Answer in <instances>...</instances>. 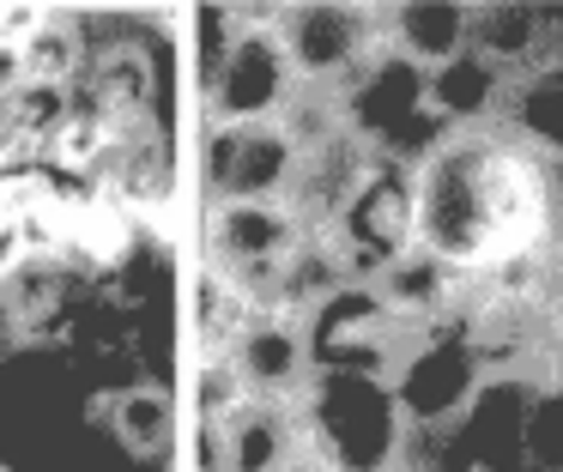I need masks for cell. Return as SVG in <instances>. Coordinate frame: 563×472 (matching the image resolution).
<instances>
[{"mask_svg": "<svg viewBox=\"0 0 563 472\" xmlns=\"http://www.w3.org/2000/svg\"><path fill=\"white\" fill-rule=\"evenodd\" d=\"M503 121L521 133L533 152H545L551 164H563V61H539L509 85Z\"/></svg>", "mask_w": 563, "mask_h": 472, "instance_id": "14", "label": "cell"}, {"mask_svg": "<svg viewBox=\"0 0 563 472\" xmlns=\"http://www.w3.org/2000/svg\"><path fill=\"white\" fill-rule=\"evenodd\" d=\"M200 448H207V472H285L303 454L297 406L243 394L236 406L200 424Z\"/></svg>", "mask_w": 563, "mask_h": 472, "instance_id": "9", "label": "cell"}, {"mask_svg": "<svg viewBox=\"0 0 563 472\" xmlns=\"http://www.w3.org/2000/svg\"><path fill=\"white\" fill-rule=\"evenodd\" d=\"M285 472H328V466H316V460H309V454H297V460H291V466H285Z\"/></svg>", "mask_w": 563, "mask_h": 472, "instance_id": "16", "label": "cell"}, {"mask_svg": "<svg viewBox=\"0 0 563 472\" xmlns=\"http://www.w3.org/2000/svg\"><path fill=\"white\" fill-rule=\"evenodd\" d=\"M224 12H231V43L200 79V121L207 128H285L291 103L303 97V79L273 31V7Z\"/></svg>", "mask_w": 563, "mask_h": 472, "instance_id": "3", "label": "cell"}, {"mask_svg": "<svg viewBox=\"0 0 563 472\" xmlns=\"http://www.w3.org/2000/svg\"><path fill=\"white\" fill-rule=\"evenodd\" d=\"M333 116L340 133H352L369 157L388 152L412 121L430 116V73L418 61H406L400 48H376L352 79L333 91Z\"/></svg>", "mask_w": 563, "mask_h": 472, "instance_id": "7", "label": "cell"}, {"mask_svg": "<svg viewBox=\"0 0 563 472\" xmlns=\"http://www.w3.org/2000/svg\"><path fill=\"white\" fill-rule=\"evenodd\" d=\"M297 176L285 128H200V194L207 206H273Z\"/></svg>", "mask_w": 563, "mask_h": 472, "instance_id": "8", "label": "cell"}, {"mask_svg": "<svg viewBox=\"0 0 563 472\" xmlns=\"http://www.w3.org/2000/svg\"><path fill=\"white\" fill-rule=\"evenodd\" d=\"M297 436L328 472H400L406 411L382 370H316L297 394Z\"/></svg>", "mask_w": 563, "mask_h": 472, "instance_id": "2", "label": "cell"}, {"mask_svg": "<svg viewBox=\"0 0 563 472\" xmlns=\"http://www.w3.org/2000/svg\"><path fill=\"white\" fill-rule=\"evenodd\" d=\"M515 73H503L497 61H485L478 48H461L454 61L430 67V116L442 128H485V121H503V103H509Z\"/></svg>", "mask_w": 563, "mask_h": 472, "instance_id": "11", "label": "cell"}, {"mask_svg": "<svg viewBox=\"0 0 563 472\" xmlns=\"http://www.w3.org/2000/svg\"><path fill=\"white\" fill-rule=\"evenodd\" d=\"M285 55H291L303 91L333 97L376 48H388L382 7H340V0H303V7H273Z\"/></svg>", "mask_w": 563, "mask_h": 472, "instance_id": "6", "label": "cell"}, {"mask_svg": "<svg viewBox=\"0 0 563 472\" xmlns=\"http://www.w3.org/2000/svg\"><path fill=\"white\" fill-rule=\"evenodd\" d=\"M31 254H25V242H19V230H13V218H0V285L25 266Z\"/></svg>", "mask_w": 563, "mask_h": 472, "instance_id": "15", "label": "cell"}, {"mask_svg": "<svg viewBox=\"0 0 563 472\" xmlns=\"http://www.w3.org/2000/svg\"><path fill=\"white\" fill-rule=\"evenodd\" d=\"M321 242L333 249V261L345 266L352 285H376L394 261L412 254V169L369 157L357 194L345 200V212L333 218Z\"/></svg>", "mask_w": 563, "mask_h": 472, "instance_id": "5", "label": "cell"}, {"mask_svg": "<svg viewBox=\"0 0 563 472\" xmlns=\"http://www.w3.org/2000/svg\"><path fill=\"white\" fill-rule=\"evenodd\" d=\"M103 424H110V436L134 460H146V466H170V454H176V399H170V387L128 382L122 394L103 399Z\"/></svg>", "mask_w": 563, "mask_h": 472, "instance_id": "12", "label": "cell"}, {"mask_svg": "<svg viewBox=\"0 0 563 472\" xmlns=\"http://www.w3.org/2000/svg\"><path fill=\"white\" fill-rule=\"evenodd\" d=\"M224 363L236 370L243 394L279 399V406H297V394L316 375L309 370V345H303V321H291V315H249Z\"/></svg>", "mask_w": 563, "mask_h": 472, "instance_id": "10", "label": "cell"}, {"mask_svg": "<svg viewBox=\"0 0 563 472\" xmlns=\"http://www.w3.org/2000/svg\"><path fill=\"white\" fill-rule=\"evenodd\" d=\"M388 382L406 411V430H437L478 399V387L490 382V358L461 315H442V321L406 333V345L388 363Z\"/></svg>", "mask_w": 563, "mask_h": 472, "instance_id": "4", "label": "cell"}, {"mask_svg": "<svg viewBox=\"0 0 563 472\" xmlns=\"http://www.w3.org/2000/svg\"><path fill=\"white\" fill-rule=\"evenodd\" d=\"M558 237V164L509 121L454 128L424 164H412V249L454 285L539 261Z\"/></svg>", "mask_w": 563, "mask_h": 472, "instance_id": "1", "label": "cell"}, {"mask_svg": "<svg viewBox=\"0 0 563 472\" xmlns=\"http://www.w3.org/2000/svg\"><path fill=\"white\" fill-rule=\"evenodd\" d=\"M382 24H388V48H400L418 67H442L466 48V7L454 0H406V7H382Z\"/></svg>", "mask_w": 563, "mask_h": 472, "instance_id": "13", "label": "cell"}]
</instances>
